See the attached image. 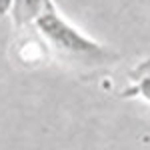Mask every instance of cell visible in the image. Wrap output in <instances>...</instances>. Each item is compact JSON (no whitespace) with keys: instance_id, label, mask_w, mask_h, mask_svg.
Masks as SVG:
<instances>
[{"instance_id":"4","label":"cell","mask_w":150,"mask_h":150,"mask_svg":"<svg viewBox=\"0 0 150 150\" xmlns=\"http://www.w3.org/2000/svg\"><path fill=\"white\" fill-rule=\"evenodd\" d=\"M10 10V0H0V14Z\"/></svg>"},{"instance_id":"3","label":"cell","mask_w":150,"mask_h":150,"mask_svg":"<svg viewBox=\"0 0 150 150\" xmlns=\"http://www.w3.org/2000/svg\"><path fill=\"white\" fill-rule=\"evenodd\" d=\"M132 84H128L122 90L124 98H142L150 102V58L140 62L134 70H130Z\"/></svg>"},{"instance_id":"1","label":"cell","mask_w":150,"mask_h":150,"mask_svg":"<svg viewBox=\"0 0 150 150\" xmlns=\"http://www.w3.org/2000/svg\"><path fill=\"white\" fill-rule=\"evenodd\" d=\"M36 30L48 42L52 52L60 60L76 68H104L116 60V52L112 48L96 42L86 36L80 28L68 22L56 6L46 10L34 22Z\"/></svg>"},{"instance_id":"2","label":"cell","mask_w":150,"mask_h":150,"mask_svg":"<svg viewBox=\"0 0 150 150\" xmlns=\"http://www.w3.org/2000/svg\"><path fill=\"white\" fill-rule=\"evenodd\" d=\"M54 6L52 0H10V16L16 26L34 24L46 10Z\"/></svg>"}]
</instances>
